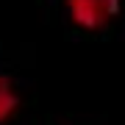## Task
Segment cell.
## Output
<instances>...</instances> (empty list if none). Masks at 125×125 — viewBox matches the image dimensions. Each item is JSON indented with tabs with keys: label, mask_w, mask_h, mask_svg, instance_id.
Here are the masks:
<instances>
[{
	"label": "cell",
	"mask_w": 125,
	"mask_h": 125,
	"mask_svg": "<svg viewBox=\"0 0 125 125\" xmlns=\"http://www.w3.org/2000/svg\"><path fill=\"white\" fill-rule=\"evenodd\" d=\"M64 6L72 25L89 33L106 31L122 11V0H64Z\"/></svg>",
	"instance_id": "6da1fadb"
},
{
	"label": "cell",
	"mask_w": 125,
	"mask_h": 125,
	"mask_svg": "<svg viewBox=\"0 0 125 125\" xmlns=\"http://www.w3.org/2000/svg\"><path fill=\"white\" fill-rule=\"evenodd\" d=\"M17 111H20V94L14 89L11 78L0 75V125L9 122Z\"/></svg>",
	"instance_id": "7a4b0ae2"
}]
</instances>
